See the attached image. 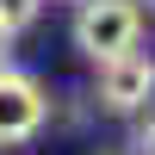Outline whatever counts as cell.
<instances>
[{
	"label": "cell",
	"mask_w": 155,
	"mask_h": 155,
	"mask_svg": "<svg viewBox=\"0 0 155 155\" xmlns=\"http://www.w3.org/2000/svg\"><path fill=\"white\" fill-rule=\"evenodd\" d=\"M143 37V6L137 0H74V50L87 62H112L137 50Z\"/></svg>",
	"instance_id": "6da1fadb"
},
{
	"label": "cell",
	"mask_w": 155,
	"mask_h": 155,
	"mask_svg": "<svg viewBox=\"0 0 155 155\" xmlns=\"http://www.w3.org/2000/svg\"><path fill=\"white\" fill-rule=\"evenodd\" d=\"M50 124V99H44V87L31 81V74H19V68H6L0 62V149H25V143H37V130Z\"/></svg>",
	"instance_id": "7a4b0ae2"
},
{
	"label": "cell",
	"mask_w": 155,
	"mask_h": 155,
	"mask_svg": "<svg viewBox=\"0 0 155 155\" xmlns=\"http://www.w3.org/2000/svg\"><path fill=\"white\" fill-rule=\"evenodd\" d=\"M149 99H155V62L143 50H124V56L99 62V106H106L112 118H130Z\"/></svg>",
	"instance_id": "3957f363"
},
{
	"label": "cell",
	"mask_w": 155,
	"mask_h": 155,
	"mask_svg": "<svg viewBox=\"0 0 155 155\" xmlns=\"http://www.w3.org/2000/svg\"><path fill=\"white\" fill-rule=\"evenodd\" d=\"M37 6H44V0H0V31H6V37H19L25 25L37 19Z\"/></svg>",
	"instance_id": "277c9868"
},
{
	"label": "cell",
	"mask_w": 155,
	"mask_h": 155,
	"mask_svg": "<svg viewBox=\"0 0 155 155\" xmlns=\"http://www.w3.org/2000/svg\"><path fill=\"white\" fill-rule=\"evenodd\" d=\"M137 149H143V155H155V118L143 124V137H137Z\"/></svg>",
	"instance_id": "5b68a950"
},
{
	"label": "cell",
	"mask_w": 155,
	"mask_h": 155,
	"mask_svg": "<svg viewBox=\"0 0 155 155\" xmlns=\"http://www.w3.org/2000/svg\"><path fill=\"white\" fill-rule=\"evenodd\" d=\"M6 44H12V37H6V31H0V62H6Z\"/></svg>",
	"instance_id": "8992f818"
},
{
	"label": "cell",
	"mask_w": 155,
	"mask_h": 155,
	"mask_svg": "<svg viewBox=\"0 0 155 155\" xmlns=\"http://www.w3.org/2000/svg\"><path fill=\"white\" fill-rule=\"evenodd\" d=\"M149 6H155V0H149Z\"/></svg>",
	"instance_id": "52a82bcc"
}]
</instances>
